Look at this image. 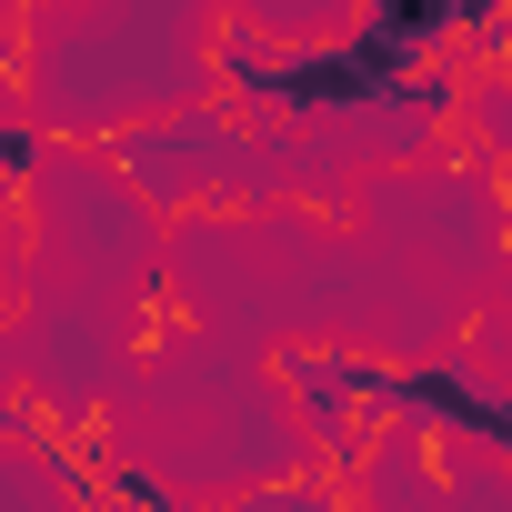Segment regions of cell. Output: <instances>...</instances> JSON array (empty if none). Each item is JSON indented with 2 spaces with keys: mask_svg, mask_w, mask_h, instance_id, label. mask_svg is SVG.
I'll list each match as a JSON object with an SVG mask.
<instances>
[{
  "mask_svg": "<svg viewBox=\"0 0 512 512\" xmlns=\"http://www.w3.org/2000/svg\"><path fill=\"white\" fill-rule=\"evenodd\" d=\"M382 392H392V402H422V412H442L452 432L512 452V402H492V392H472V382H452V372H402V382H382Z\"/></svg>",
  "mask_w": 512,
  "mask_h": 512,
  "instance_id": "2",
  "label": "cell"
},
{
  "mask_svg": "<svg viewBox=\"0 0 512 512\" xmlns=\"http://www.w3.org/2000/svg\"><path fill=\"white\" fill-rule=\"evenodd\" d=\"M402 61H412V41L372 21L362 41H342V51H322V61L251 71V91H262V101H292V111H352V101H382V91L402 81Z\"/></svg>",
  "mask_w": 512,
  "mask_h": 512,
  "instance_id": "1",
  "label": "cell"
},
{
  "mask_svg": "<svg viewBox=\"0 0 512 512\" xmlns=\"http://www.w3.org/2000/svg\"><path fill=\"white\" fill-rule=\"evenodd\" d=\"M462 11H472V0H372V21H382V31H402L412 51H422L442 21H462Z\"/></svg>",
  "mask_w": 512,
  "mask_h": 512,
  "instance_id": "3",
  "label": "cell"
}]
</instances>
